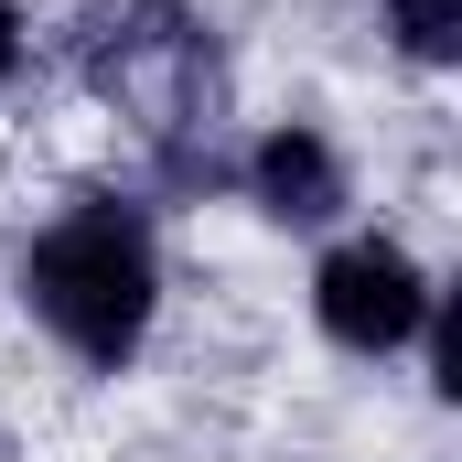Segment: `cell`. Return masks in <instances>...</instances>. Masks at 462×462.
<instances>
[{"label":"cell","instance_id":"obj_1","mask_svg":"<svg viewBox=\"0 0 462 462\" xmlns=\"http://www.w3.org/2000/svg\"><path fill=\"white\" fill-rule=\"evenodd\" d=\"M32 312L76 355H129L151 323V236L118 205H87L32 247Z\"/></svg>","mask_w":462,"mask_h":462},{"label":"cell","instance_id":"obj_2","mask_svg":"<svg viewBox=\"0 0 462 462\" xmlns=\"http://www.w3.org/2000/svg\"><path fill=\"white\" fill-rule=\"evenodd\" d=\"M312 301H323V334H345V345L387 355L420 334V312H430V291H420V269L398 258V247H334L323 258V280H312Z\"/></svg>","mask_w":462,"mask_h":462},{"label":"cell","instance_id":"obj_3","mask_svg":"<svg viewBox=\"0 0 462 462\" xmlns=\"http://www.w3.org/2000/svg\"><path fill=\"white\" fill-rule=\"evenodd\" d=\"M97 87L129 97V108H151V118H183L194 87H205V43H194V22H183V11H129V32L97 54Z\"/></svg>","mask_w":462,"mask_h":462},{"label":"cell","instance_id":"obj_4","mask_svg":"<svg viewBox=\"0 0 462 462\" xmlns=\"http://www.w3.org/2000/svg\"><path fill=\"white\" fill-rule=\"evenodd\" d=\"M258 205H269V216H291V226L334 216V205H345V172H334V151H323L312 129H280V140H258Z\"/></svg>","mask_w":462,"mask_h":462},{"label":"cell","instance_id":"obj_5","mask_svg":"<svg viewBox=\"0 0 462 462\" xmlns=\"http://www.w3.org/2000/svg\"><path fill=\"white\" fill-rule=\"evenodd\" d=\"M387 11H398V43L420 65H452L462 54V0H387Z\"/></svg>","mask_w":462,"mask_h":462},{"label":"cell","instance_id":"obj_6","mask_svg":"<svg viewBox=\"0 0 462 462\" xmlns=\"http://www.w3.org/2000/svg\"><path fill=\"white\" fill-rule=\"evenodd\" d=\"M11 65H22V22L0 11V76H11Z\"/></svg>","mask_w":462,"mask_h":462}]
</instances>
